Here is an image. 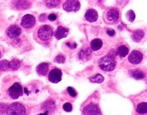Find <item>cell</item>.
Returning a JSON list of instances; mask_svg holds the SVG:
<instances>
[{
  "label": "cell",
  "instance_id": "obj_1",
  "mask_svg": "<svg viewBox=\"0 0 147 115\" xmlns=\"http://www.w3.org/2000/svg\"><path fill=\"white\" fill-rule=\"evenodd\" d=\"M53 36V30L49 25H43L38 27L34 33V38L42 45L49 44Z\"/></svg>",
  "mask_w": 147,
  "mask_h": 115
},
{
  "label": "cell",
  "instance_id": "obj_2",
  "mask_svg": "<svg viewBox=\"0 0 147 115\" xmlns=\"http://www.w3.org/2000/svg\"><path fill=\"white\" fill-rule=\"evenodd\" d=\"M99 66L104 71H112L115 68L116 62L112 56L106 55L99 60Z\"/></svg>",
  "mask_w": 147,
  "mask_h": 115
},
{
  "label": "cell",
  "instance_id": "obj_3",
  "mask_svg": "<svg viewBox=\"0 0 147 115\" xmlns=\"http://www.w3.org/2000/svg\"><path fill=\"white\" fill-rule=\"evenodd\" d=\"M6 114L7 115H26V107L20 103H13L7 108Z\"/></svg>",
  "mask_w": 147,
  "mask_h": 115
},
{
  "label": "cell",
  "instance_id": "obj_4",
  "mask_svg": "<svg viewBox=\"0 0 147 115\" xmlns=\"http://www.w3.org/2000/svg\"><path fill=\"white\" fill-rule=\"evenodd\" d=\"M7 92L12 99H18L19 97H21L22 95V86L18 82H15L8 87Z\"/></svg>",
  "mask_w": 147,
  "mask_h": 115
},
{
  "label": "cell",
  "instance_id": "obj_5",
  "mask_svg": "<svg viewBox=\"0 0 147 115\" xmlns=\"http://www.w3.org/2000/svg\"><path fill=\"white\" fill-rule=\"evenodd\" d=\"M36 18L31 14H26L25 16L22 17L21 19V25L23 28L29 30L32 29L34 27L35 25H36Z\"/></svg>",
  "mask_w": 147,
  "mask_h": 115
},
{
  "label": "cell",
  "instance_id": "obj_6",
  "mask_svg": "<svg viewBox=\"0 0 147 115\" xmlns=\"http://www.w3.org/2000/svg\"><path fill=\"white\" fill-rule=\"evenodd\" d=\"M63 8L67 12H77L80 9V3L77 0H68L63 3Z\"/></svg>",
  "mask_w": 147,
  "mask_h": 115
},
{
  "label": "cell",
  "instance_id": "obj_7",
  "mask_svg": "<svg viewBox=\"0 0 147 115\" xmlns=\"http://www.w3.org/2000/svg\"><path fill=\"white\" fill-rule=\"evenodd\" d=\"M22 32L20 27L17 25H11L7 29L6 31V36L10 39H16L21 35Z\"/></svg>",
  "mask_w": 147,
  "mask_h": 115
},
{
  "label": "cell",
  "instance_id": "obj_8",
  "mask_svg": "<svg viewBox=\"0 0 147 115\" xmlns=\"http://www.w3.org/2000/svg\"><path fill=\"white\" fill-rule=\"evenodd\" d=\"M62 78V72L59 69L54 68L49 72L48 79L52 83L57 84L61 80Z\"/></svg>",
  "mask_w": 147,
  "mask_h": 115
},
{
  "label": "cell",
  "instance_id": "obj_9",
  "mask_svg": "<svg viewBox=\"0 0 147 115\" xmlns=\"http://www.w3.org/2000/svg\"><path fill=\"white\" fill-rule=\"evenodd\" d=\"M105 19L109 23L116 22L119 19V11L117 8H110L105 14Z\"/></svg>",
  "mask_w": 147,
  "mask_h": 115
},
{
  "label": "cell",
  "instance_id": "obj_10",
  "mask_svg": "<svg viewBox=\"0 0 147 115\" xmlns=\"http://www.w3.org/2000/svg\"><path fill=\"white\" fill-rule=\"evenodd\" d=\"M143 57H144V55L140 51L134 50L131 51L129 55L128 59L130 63L133 64H138L141 63Z\"/></svg>",
  "mask_w": 147,
  "mask_h": 115
},
{
  "label": "cell",
  "instance_id": "obj_11",
  "mask_svg": "<svg viewBox=\"0 0 147 115\" xmlns=\"http://www.w3.org/2000/svg\"><path fill=\"white\" fill-rule=\"evenodd\" d=\"M83 113L85 115H100L99 107L93 103H90L84 108Z\"/></svg>",
  "mask_w": 147,
  "mask_h": 115
},
{
  "label": "cell",
  "instance_id": "obj_12",
  "mask_svg": "<svg viewBox=\"0 0 147 115\" xmlns=\"http://www.w3.org/2000/svg\"><path fill=\"white\" fill-rule=\"evenodd\" d=\"M69 30L68 28L63 26H59L55 30L54 35L57 40H60L61 38L67 37L68 35Z\"/></svg>",
  "mask_w": 147,
  "mask_h": 115
},
{
  "label": "cell",
  "instance_id": "obj_13",
  "mask_svg": "<svg viewBox=\"0 0 147 115\" xmlns=\"http://www.w3.org/2000/svg\"><path fill=\"white\" fill-rule=\"evenodd\" d=\"M84 17L88 22H94L98 19V12L94 9H88L84 15Z\"/></svg>",
  "mask_w": 147,
  "mask_h": 115
},
{
  "label": "cell",
  "instance_id": "obj_14",
  "mask_svg": "<svg viewBox=\"0 0 147 115\" xmlns=\"http://www.w3.org/2000/svg\"><path fill=\"white\" fill-rule=\"evenodd\" d=\"M91 57V51L89 48H83L79 52V58L83 61H88Z\"/></svg>",
  "mask_w": 147,
  "mask_h": 115
},
{
  "label": "cell",
  "instance_id": "obj_15",
  "mask_svg": "<svg viewBox=\"0 0 147 115\" xmlns=\"http://www.w3.org/2000/svg\"><path fill=\"white\" fill-rule=\"evenodd\" d=\"M49 70V64L47 63H42L40 64H38L36 71L37 74L40 76H45L47 74Z\"/></svg>",
  "mask_w": 147,
  "mask_h": 115
},
{
  "label": "cell",
  "instance_id": "obj_16",
  "mask_svg": "<svg viewBox=\"0 0 147 115\" xmlns=\"http://www.w3.org/2000/svg\"><path fill=\"white\" fill-rule=\"evenodd\" d=\"M91 48L93 51H98L101 48L102 46V41L99 38H96V39L92 40L90 43Z\"/></svg>",
  "mask_w": 147,
  "mask_h": 115
},
{
  "label": "cell",
  "instance_id": "obj_17",
  "mask_svg": "<svg viewBox=\"0 0 147 115\" xmlns=\"http://www.w3.org/2000/svg\"><path fill=\"white\" fill-rule=\"evenodd\" d=\"M130 74L135 79H143L145 78V74L142 71L139 70H130Z\"/></svg>",
  "mask_w": 147,
  "mask_h": 115
},
{
  "label": "cell",
  "instance_id": "obj_18",
  "mask_svg": "<svg viewBox=\"0 0 147 115\" xmlns=\"http://www.w3.org/2000/svg\"><path fill=\"white\" fill-rule=\"evenodd\" d=\"M145 33L144 31L142 30H137L136 31H135L134 33L132 34V40L135 42H139L144 37Z\"/></svg>",
  "mask_w": 147,
  "mask_h": 115
},
{
  "label": "cell",
  "instance_id": "obj_19",
  "mask_svg": "<svg viewBox=\"0 0 147 115\" xmlns=\"http://www.w3.org/2000/svg\"><path fill=\"white\" fill-rule=\"evenodd\" d=\"M21 62L18 59H14L9 61V70L12 71H17L20 68Z\"/></svg>",
  "mask_w": 147,
  "mask_h": 115
},
{
  "label": "cell",
  "instance_id": "obj_20",
  "mask_svg": "<svg viewBox=\"0 0 147 115\" xmlns=\"http://www.w3.org/2000/svg\"><path fill=\"white\" fill-rule=\"evenodd\" d=\"M129 48L125 45L120 46V47L117 49L118 55L122 57H125L127 55L129 54Z\"/></svg>",
  "mask_w": 147,
  "mask_h": 115
},
{
  "label": "cell",
  "instance_id": "obj_21",
  "mask_svg": "<svg viewBox=\"0 0 147 115\" xmlns=\"http://www.w3.org/2000/svg\"><path fill=\"white\" fill-rule=\"evenodd\" d=\"M137 112L139 114H146L147 112V104L146 103H141L137 107Z\"/></svg>",
  "mask_w": 147,
  "mask_h": 115
},
{
  "label": "cell",
  "instance_id": "obj_22",
  "mask_svg": "<svg viewBox=\"0 0 147 115\" xmlns=\"http://www.w3.org/2000/svg\"><path fill=\"white\" fill-rule=\"evenodd\" d=\"M9 70V61L4 60L0 61V71H6Z\"/></svg>",
  "mask_w": 147,
  "mask_h": 115
},
{
  "label": "cell",
  "instance_id": "obj_23",
  "mask_svg": "<svg viewBox=\"0 0 147 115\" xmlns=\"http://www.w3.org/2000/svg\"><path fill=\"white\" fill-rule=\"evenodd\" d=\"M104 77L101 74H96L93 76L91 77L90 78V80H91L92 82H95V83H98V84L104 81Z\"/></svg>",
  "mask_w": 147,
  "mask_h": 115
},
{
  "label": "cell",
  "instance_id": "obj_24",
  "mask_svg": "<svg viewBox=\"0 0 147 115\" xmlns=\"http://www.w3.org/2000/svg\"><path fill=\"white\" fill-rule=\"evenodd\" d=\"M59 4H60V1H46V5L50 8L56 7Z\"/></svg>",
  "mask_w": 147,
  "mask_h": 115
},
{
  "label": "cell",
  "instance_id": "obj_25",
  "mask_svg": "<svg viewBox=\"0 0 147 115\" xmlns=\"http://www.w3.org/2000/svg\"><path fill=\"white\" fill-rule=\"evenodd\" d=\"M127 19L130 21V22H134L135 19V13L132 10H130L127 13Z\"/></svg>",
  "mask_w": 147,
  "mask_h": 115
},
{
  "label": "cell",
  "instance_id": "obj_26",
  "mask_svg": "<svg viewBox=\"0 0 147 115\" xmlns=\"http://www.w3.org/2000/svg\"><path fill=\"white\" fill-rule=\"evenodd\" d=\"M54 60H55L54 61H55L57 63H64L65 61V57L63 55H58L55 57Z\"/></svg>",
  "mask_w": 147,
  "mask_h": 115
},
{
  "label": "cell",
  "instance_id": "obj_27",
  "mask_svg": "<svg viewBox=\"0 0 147 115\" xmlns=\"http://www.w3.org/2000/svg\"><path fill=\"white\" fill-rule=\"evenodd\" d=\"M63 108L66 112H71L73 109V107L71 103H66L63 106Z\"/></svg>",
  "mask_w": 147,
  "mask_h": 115
},
{
  "label": "cell",
  "instance_id": "obj_28",
  "mask_svg": "<svg viewBox=\"0 0 147 115\" xmlns=\"http://www.w3.org/2000/svg\"><path fill=\"white\" fill-rule=\"evenodd\" d=\"M67 91H68L69 95H70L71 97H75L76 96V95H77V93H76V90H75V89H73V88L71 87H68Z\"/></svg>",
  "mask_w": 147,
  "mask_h": 115
},
{
  "label": "cell",
  "instance_id": "obj_29",
  "mask_svg": "<svg viewBox=\"0 0 147 115\" xmlns=\"http://www.w3.org/2000/svg\"><path fill=\"white\" fill-rule=\"evenodd\" d=\"M107 33L108 35H109V36L113 37V36L115 35V30H114V29H108V30H107Z\"/></svg>",
  "mask_w": 147,
  "mask_h": 115
},
{
  "label": "cell",
  "instance_id": "obj_30",
  "mask_svg": "<svg viewBox=\"0 0 147 115\" xmlns=\"http://www.w3.org/2000/svg\"><path fill=\"white\" fill-rule=\"evenodd\" d=\"M48 18L50 21H55L57 19V16L55 14H50Z\"/></svg>",
  "mask_w": 147,
  "mask_h": 115
},
{
  "label": "cell",
  "instance_id": "obj_31",
  "mask_svg": "<svg viewBox=\"0 0 147 115\" xmlns=\"http://www.w3.org/2000/svg\"><path fill=\"white\" fill-rule=\"evenodd\" d=\"M66 45H67L68 47H69V48H75L76 47V44L75 42V43H73V45L71 43H66Z\"/></svg>",
  "mask_w": 147,
  "mask_h": 115
},
{
  "label": "cell",
  "instance_id": "obj_32",
  "mask_svg": "<svg viewBox=\"0 0 147 115\" xmlns=\"http://www.w3.org/2000/svg\"><path fill=\"white\" fill-rule=\"evenodd\" d=\"M1 57H2V53H1V51H0V60H1Z\"/></svg>",
  "mask_w": 147,
  "mask_h": 115
},
{
  "label": "cell",
  "instance_id": "obj_33",
  "mask_svg": "<svg viewBox=\"0 0 147 115\" xmlns=\"http://www.w3.org/2000/svg\"><path fill=\"white\" fill-rule=\"evenodd\" d=\"M45 107H48V108H49V106H47V105H45ZM50 106L54 107V106H55V105H52V106Z\"/></svg>",
  "mask_w": 147,
  "mask_h": 115
}]
</instances>
